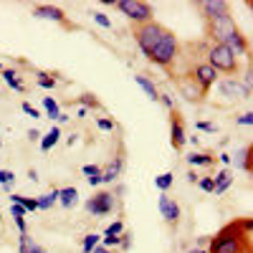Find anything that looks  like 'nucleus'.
<instances>
[{"mask_svg": "<svg viewBox=\"0 0 253 253\" xmlns=\"http://www.w3.org/2000/svg\"><path fill=\"white\" fill-rule=\"evenodd\" d=\"M238 124H243V126H251V124H253V114H251V112L241 114V117H238Z\"/></svg>", "mask_w": 253, "mask_h": 253, "instance_id": "79ce46f5", "label": "nucleus"}, {"mask_svg": "<svg viewBox=\"0 0 253 253\" xmlns=\"http://www.w3.org/2000/svg\"><path fill=\"white\" fill-rule=\"evenodd\" d=\"M180 213H182L180 205H177L172 198H167V195L162 193V195H160V215H162V220L172 225V223L180 220Z\"/></svg>", "mask_w": 253, "mask_h": 253, "instance_id": "9d476101", "label": "nucleus"}, {"mask_svg": "<svg viewBox=\"0 0 253 253\" xmlns=\"http://www.w3.org/2000/svg\"><path fill=\"white\" fill-rule=\"evenodd\" d=\"M3 79H5L8 86H10V89H15L18 94H23V91H26V84L20 81V76H18L13 69H5V71H3Z\"/></svg>", "mask_w": 253, "mask_h": 253, "instance_id": "b1692460", "label": "nucleus"}, {"mask_svg": "<svg viewBox=\"0 0 253 253\" xmlns=\"http://www.w3.org/2000/svg\"><path fill=\"white\" fill-rule=\"evenodd\" d=\"M195 126H198V129H203V132H218V126L210 124V122H198Z\"/></svg>", "mask_w": 253, "mask_h": 253, "instance_id": "a19ab883", "label": "nucleus"}, {"mask_svg": "<svg viewBox=\"0 0 253 253\" xmlns=\"http://www.w3.org/2000/svg\"><path fill=\"white\" fill-rule=\"evenodd\" d=\"M233 31H236V20L230 18V13L210 20V33H213V36L218 38V43H223V41H225L230 33H233Z\"/></svg>", "mask_w": 253, "mask_h": 253, "instance_id": "6e6552de", "label": "nucleus"}, {"mask_svg": "<svg viewBox=\"0 0 253 253\" xmlns=\"http://www.w3.org/2000/svg\"><path fill=\"white\" fill-rule=\"evenodd\" d=\"M36 200H38V210H51V208L58 203V187H53L51 193L41 195V198H36Z\"/></svg>", "mask_w": 253, "mask_h": 253, "instance_id": "393cba45", "label": "nucleus"}, {"mask_svg": "<svg viewBox=\"0 0 253 253\" xmlns=\"http://www.w3.org/2000/svg\"><path fill=\"white\" fill-rule=\"evenodd\" d=\"M33 18H43V20H53V23L66 26V15H63V10L56 8V5H36Z\"/></svg>", "mask_w": 253, "mask_h": 253, "instance_id": "f8f14e48", "label": "nucleus"}, {"mask_svg": "<svg viewBox=\"0 0 253 253\" xmlns=\"http://www.w3.org/2000/svg\"><path fill=\"white\" fill-rule=\"evenodd\" d=\"M241 253H251V248H246V251H241Z\"/></svg>", "mask_w": 253, "mask_h": 253, "instance_id": "864d4df0", "label": "nucleus"}, {"mask_svg": "<svg viewBox=\"0 0 253 253\" xmlns=\"http://www.w3.org/2000/svg\"><path fill=\"white\" fill-rule=\"evenodd\" d=\"M5 182H15V175L10 170H0V187H3Z\"/></svg>", "mask_w": 253, "mask_h": 253, "instance_id": "58836bf2", "label": "nucleus"}, {"mask_svg": "<svg viewBox=\"0 0 253 253\" xmlns=\"http://www.w3.org/2000/svg\"><path fill=\"white\" fill-rule=\"evenodd\" d=\"M223 43L230 48V51H233L236 56H243V53H248V41H246V36H241V31L236 28L233 33H230L225 41H223Z\"/></svg>", "mask_w": 253, "mask_h": 253, "instance_id": "4468645a", "label": "nucleus"}, {"mask_svg": "<svg viewBox=\"0 0 253 253\" xmlns=\"http://www.w3.org/2000/svg\"><path fill=\"white\" fill-rule=\"evenodd\" d=\"M170 142H172L175 150H182L185 142H187V137H185V126H182V119H180L177 112H172V119H170Z\"/></svg>", "mask_w": 253, "mask_h": 253, "instance_id": "9b49d317", "label": "nucleus"}, {"mask_svg": "<svg viewBox=\"0 0 253 253\" xmlns=\"http://www.w3.org/2000/svg\"><path fill=\"white\" fill-rule=\"evenodd\" d=\"M132 246V236H126V233H122V241H119V248L122 251H126V248H129Z\"/></svg>", "mask_w": 253, "mask_h": 253, "instance_id": "37998d69", "label": "nucleus"}, {"mask_svg": "<svg viewBox=\"0 0 253 253\" xmlns=\"http://www.w3.org/2000/svg\"><path fill=\"white\" fill-rule=\"evenodd\" d=\"M86 210L91 215H109L114 210V195L112 193H96L86 200Z\"/></svg>", "mask_w": 253, "mask_h": 253, "instance_id": "423d86ee", "label": "nucleus"}, {"mask_svg": "<svg viewBox=\"0 0 253 253\" xmlns=\"http://www.w3.org/2000/svg\"><path fill=\"white\" fill-rule=\"evenodd\" d=\"M31 253H46V248H43V246H38V243H36V246H33V251H31Z\"/></svg>", "mask_w": 253, "mask_h": 253, "instance_id": "3c124183", "label": "nucleus"}, {"mask_svg": "<svg viewBox=\"0 0 253 253\" xmlns=\"http://www.w3.org/2000/svg\"><path fill=\"white\" fill-rule=\"evenodd\" d=\"M187 165L190 167H210L213 165V157H210L208 152H190L187 155Z\"/></svg>", "mask_w": 253, "mask_h": 253, "instance_id": "5701e85b", "label": "nucleus"}, {"mask_svg": "<svg viewBox=\"0 0 253 253\" xmlns=\"http://www.w3.org/2000/svg\"><path fill=\"white\" fill-rule=\"evenodd\" d=\"M198 180H200V177H198V172H193V170H190V172H187V182H193V185H195Z\"/></svg>", "mask_w": 253, "mask_h": 253, "instance_id": "c03bdc74", "label": "nucleus"}, {"mask_svg": "<svg viewBox=\"0 0 253 253\" xmlns=\"http://www.w3.org/2000/svg\"><path fill=\"white\" fill-rule=\"evenodd\" d=\"M76 198H79V190H76V187H63V190H58V203H61L63 208H74V205H76Z\"/></svg>", "mask_w": 253, "mask_h": 253, "instance_id": "412c9836", "label": "nucleus"}, {"mask_svg": "<svg viewBox=\"0 0 253 253\" xmlns=\"http://www.w3.org/2000/svg\"><path fill=\"white\" fill-rule=\"evenodd\" d=\"M0 218H3V215H0Z\"/></svg>", "mask_w": 253, "mask_h": 253, "instance_id": "6e6d98bb", "label": "nucleus"}, {"mask_svg": "<svg viewBox=\"0 0 253 253\" xmlns=\"http://www.w3.org/2000/svg\"><path fill=\"white\" fill-rule=\"evenodd\" d=\"M180 94H182V99H185V101H193V104H198V101L203 99V91L198 89V84L193 81V76L180 81Z\"/></svg>", "mask_w": 253, "mask_h": 253, "instance_id": "2eb2a0df", "label": "nucleus"}, {"mask_svg": "<svg viewBox=\"0 0 253 253\" xmlns=\"http://www.w3.org/2000/svg\"><path fill=\"white\" fill-rule=\"evenodd\" d=\"M213 182H215V187H213V193L215 195H223L225 193V190L230 187V185H233V175H230V170H228V167H225V170H220L215 177H213Z\"/></svg>", "mask_w": 253, "mask_h": 253, "instance_id": "f3484780", "label": "nucleus"}, {"mask_svg": "<svg viewBox=\"0 0 253 253\" xmlns=\"http://www.w3.org/2000/svg\"><path fill=\"white\" fill-rule=\"evenodd\" d=\"M91 253H109V248H104V246H101V243H99V246H96V248H94V251H91Z\"/></svg>", "mask_w": 253, "mask_h": 253, "instance_id": "de8ad7c7", "label": "nucleus"}, {"mask_svg": "<svg viewBox=\"0 0 253 253\" xmlns=\"http://www.w3.org/2000/svg\"><path fill=\"white\" fill-rule=\"evenodd\" d=\"M198 187L203 190V193H213L215 182H213V177H200V180H198Z\"/></svg>", "mask_w": 253, "mask_h": 253, "instance_id": "473e14b6", "label": "nucleus"}, {"mask_svg": "<svg viewBox=\"0 0 253 253\" xmlns=\"http://www.w3.org/2000/svg\"><path fill=\"white\" fill-rule=\"evenodd\" d=\"M230 160H233V157H230V155H220V162H223V165H225V167H228V165H230Z\"/></svg>", "mask_w": 253, "mask_h": 253, "instance_id": "09e8293b", "label": "nucleus"}, {"mask_svg": "<svg viewBox=\"0 0 253 253\" xmlns=\"http://www.w3.org/2000/svg\"><path fill=\"white\" fill-rule=\"evenodd\" d=\"M193 81L198 84V89L205 94L210 86H215V81H218V71H215V69H210L208 63H198L195 71H193Z\"/></svg>", "mask_w": 253, "mask_h": 253, "instance_id": "0eeeda50", "label": "nucleus"}, {"mask_svg": "<svg viewBox=\"0 0 253 253\" xmlns=\"http://www.w3.org/2000/svg\"><path fill=\"white\" fill-rule=\"evenodd\" d=\"M36 246V241L28 236V233H20V243H18V253H31Z\"/></svg>", "mask_w": 253, "mask_h": 253, "instance_id": "c756f323", "label": "nucleus"}, {"mask_svg": "<svg viewBox=\"0 0 253 253\" xmlns=\"http://www.w3.org/2000/svg\"><path fill=\"white\" fill-rule=\"evenodd\" d=\"M81 172L86 175V180H89L91 187H99V185H101V167H99V165H84Z\"/></svg>", "mask_w": 253, "mask_h": 253, "instance_id": "aec40b11", "label": "nucleus"}, {"mask_svg": "<svg viewBox=\"0 0 253 253\" xmlns=\"http://www.w3.org/2000/svg\"><path fill=\"white\" fill-rule=\"evenodd\" d=\"M117 10L124 15V18H129L134 20V23H150L152 20V5L150 3H144V0H119V3H114Z\"/></svg>", "mask_w": 253, "mask_h": 253, "instance_id": "39448f33", "label": "nucleus"}, {"mask_svg": "<svg viewBox=\"0 0 253 253\" xmlns=\"http://www.w3.org/2000/svg\"><path fill=\"white\" fill-rule=\"evenodd\" d=\"M230 162H236L238 170L251 172V147H248V144H246V147H241V150L236 152V160H230Z\"/></svg>", "mask_w": 253, "mask_h": 253, "instance_id": "6ab92c4d", "label": "nucleus"}, {"mask_svg": "<svg viewBox=\"0 0 253 253\" xmlns=\"http://www.w3.org/2000/svg\"><path fill=\"white\" fill-rule=\"evenodd\" d=\"M122 167H124V160L122 157H117L107 170H101V185H109V182H114L119 175H122Z\"/></svg>", "mask_w": 253, "mask_h": 253, "instance_id": "dca6fc26", "label": "nucleus"}, {"mask_svg": "<svg viewBox=\"0 0 253 253\" xmlns=\"http://www.w3.org/2000/svg\"><path fill=\"white\" fill-rule=\"evenodd\" d=\"M200 10L205 13V18H208V20H213V18L228 15L230 5L225 3V0H203V3H200Z\"/></svg>", "mask_w": 253, "mask_h": 253, "instance_id": "ddd939ff", "label": "nucleus"}, {"mask_svg": "<svg viewBox=\"0 0 253 253\" xmlns=\"http://www.w3.org/2000/svg\"><path fill=\"white\" fill-rule=\"evenodd\" d=\"M58 139H61V129H58V124H53V126H51V132H48V134H43V139H41V150L48 152L51 147H56V144H58Z\"/></svg>", "mask_w": 253, "mask_h": 253, "instance_id": "4be33fe9", "label": "nucleus"}, {"mask_svg": "<svg viewBox=\"0 0 253 253\" xmlns=\"http://www.w3.org/2000/svg\"><path fill=\"white\" fill-rule=\"evenodd\" d=\"M10 215H13V220H23V218H26V208L10 203Z\"/></svg>", "mask_w": 253, "mask_h": 253, "instance_id": "72a5a7b5", "label": "nucleus"}, {"mask_svg": "<svg viewBox=\"0 0 253 253\" xmlns=\"http://www.w3.org/2000/svg\"><path fill=\"white\" fill-rule=\"evenodd\" d=\"M177 51H180V43H177V36L172 31H162V38H160V43L157 48L152 51L150 61L157 63V66H170V63L177 58Z\"/></svg>", "mask_w": 253, "mask_h": 253, "instance_id": "7ed1b4c3", "label": "nucleus"}, {"mask_svg": "<svg viewBox=\"0 0 253 253\" xmlns=\"http://www.w3.org/2000/svg\"><path fill=\"white\" fill-rule=\"evenodd\" d=\"M15 225H18L20 233H26V220H15Z\"/></svg>", "mask_w": 253, "mask_h": 253, "instance_id": "49530a36", "label": "nucleus"}, {"mask_svg": "<svg viewBox=\"0 0 253 253\" xmlns=\"http://www.w3.org/2000/svg\"><path fill=\"white\" fill-rule=\"evenodd\" d=\"M160 101L165 104V109H170V112H175V101H172V96H167V94H160Z\"/></svg>", "mask_w": 253, "mask_h": 253, "instance_id": "ea45409f", "label": "nucleus"}, {"mask_svg": "<svg viewBox=\"0 0 253 253\" xmlns=\"http://www.w3.org/2000/svg\"><path fill=\"white\" fill-rule=\"evenodd\" d=\"M94 20H96L101 28H112V20L107 18V13H94Z\"/></svg>", "mask_w": 253, "mask_h": 253, "instance_id": "c9c22d12", "label": "nucleus"}, {"mask_svg": "<svg viewBox=\"0 0 253 253\" xmlns=\"http://www.w3.org/2000/svg\"><path fill=\"white\" fill-rule=\"evenodd\" d=\"M99 243H101V236H99V233H89V236H84V241H81V253H91Z\"/></svg>", "mask_w": 253, "mask_h": 253, "instance_id": "cd10ccee", "label": "nucleus"}, {"mask_svg": "<svg viewBox=\"0 0 253 253\" xmlns=\"http://www.w3.org/2000/svg\"><path fill=\"white\" fill-rule=\"evenodd\" d=\"M10 203L26 208V213H36L38 210V200L36 198H26V195H10Z\"/></svg>", "mask_w": 253, "mask_h": 253, "instance_id": "a878e982", "label": "nucleus"}, {"mask_svg": "<svg viewBox=\"0 0 253 253\" xmlns=\"http://www.w3.org/2000/svg\"><path fill=\"white\" fill-rule=\"evenodd\" d=\"M134 81H137V86L147 94V99H152V101H160V91H157V86L147 79V76H134Z\"/></svg>", "mask_w": 253, "mask_h": 253, "instance_id": "a211bd4d", "label": "nucleus"}, {"mask_svg": "<svg viewBox=\"0 0 253 253\" xmlns=\"http://www.w3.org/2000/svg\"><path fill=\"white\" fill-rule=\"evenodd\" d=\"M246 248H251V241L243 238L238 223H230V225L218 230L215 238H210V251L208 253H241Z\"/></svg>", "mask_w": 253, "mask_h": 253, "instance_id": "f257e3e1", "label": "nucleus"}, {"mask_svg": "<svg viewBox=\"0 0 253 253\" xmlns=\"http://www.w3.org/2000/svg\"><path fill=\"white\" fill-rule=\"evenodd\" d=\"M20 109H23V112H26L28 117H33V119H38V117H41V112H38L36 107H31L28 101H23V104H20Z\"/></svg>", "mask_w": 253, "mask_h": 253, "instance_id": "4c0bfd02", "label": "nucleus"}, {"mask_svg": "<svg viewBox=\"0 0 253 253\" xmlns=\"http://www.w3.org/2000/svg\"><path fill=\"white\" fill-rule=\"evenodd\" d=\"M162 26L160 23H155V20H150V23H142V26H137L134 28V38H137V46H139V51L150 58L152 56V51L157 48V43H160V38H162Z\"/></svg>", "mask_w": 253, "mask_h": 253, "instance_id": "20e7f679", "label": "nucleus"}, {"mask_svg": "<svg viewBox=\"0 0 253 253\" xmlns=\"http://www.w3.org/2000/svg\"><path fill=\"white\" fill-rule=\"evenodd\" d=\"M96 126H99L101 132H112V129H114V122H112V119H104V117H101V119H96Z\"/></svg>", "mask_w": 253, "mask_h": 253, "instance_id": "e433bc0d", "label": "nucleus"}, {"mask_svg": "<svg viewBox=\"0 0 253 253\" xmlns=\"http://www.w3.org/2000/svg\"><path fill=\"white\" fill-rule=\"evenodd\" d=\"M172 185H175V175H172V172H162V175L155 177V187L160 190V193H167Z\"/></svg>", "mask_w": 253, "mask_h": 253, "instance_id": "bb28decb", "label": "nucleus"}, {"mask_svg": "<svg viewBox=\"0 0 253 253\" xmlns=\"http://www.w3.org/2000/svg\"><path fill=\"white\" fill-rule=\"evenodd\" d=\"M43 109H46V114H48L51 119H56V117L61 114L58 101H56V99H51V96H43Z\"/></svg>", "mask_w": 253, "mask_h": 253, "instance_id": "c85d7f7f", "label": "nucleus"}, {"mask_svg": "<svg viewBox=\"0 0 253 253\" xmlns=\"http://www.w3.org/2000/svg\"><path fill=\"white\" fill-rule=\"evenodd\" d=\"M79 101H81V107H84V109H89V107H99V101H96L91 94H84V96H79Z\"/></svg>", "mask_w": 253, "mask_h": 253, "instance_id": "f704fd0d", "label": "nucleus"}, {"mask_svg": "<svg viewBox=\"0 0 253 253\" xmlns=\"http://www.w3.org/2000/svg\"><path fill=\"white\" fill-rule=\"evenodd\" d=\"M218 89H220V94H223L225 99H248V96H251V91L243 86L238 79H223V81L218 84Z\"/></svg>", "mask_w": 253, "mask_h": 253, "instance_id": "1a4fd4ad", "label": "nucleus"}, {"mask_svg": "<svg viewBox=\"0 0 253 253\" xmlns=\"http://www.w3.org/2000/svg\"><path fill=\"white\" fill-rule=\"evenodd\" d=\"M124 233V223L122 220H114L107 230H104V236H122Z\"/></svg>", "mask_w": 253, "mask_h": 253, "instance_id": "2f4dec72", "label": "nucleus"}, {"mask_svg": "<svg viewBox=\"0 0 253 253\" xmlns=\"http://www.w3.org/2000/svg\"><path fill=\"white\" fill-rule=\"evenodd\" d=\"M56 84H58V81L51 79V74H38V86H41V89H48V91H51V89H56Z\"/></svg>", "mask_w": 253, "mask_h": 253, "instance_id": "7c9ffc66", "label": "nucleus"}, {"mask_svg": "<svg viewBox=\"0 0 253 253\" xmlns=\"http://www.w3.org/2000/svg\"><path fill=\"white\" fill-rule=\"evenodd\" d=\"M205 63H208L210 69H215L218 74H220V71H223V74H233V71L238 69V56L230 51L225 43H215V46H210Z\"/></svg>", "mask_w": 253, "mask_h": 253, "instance_id": "f03ea898", "label": "nucleus"}, {"mask_svg": "<svg viewBox=\"0 0 253 253\" xmlns=\"http://www.w3.org/2000/svg\"><path fill=\"white\" fill-rule=\"evenodd\" d=\"M38 137H41L38 129H31V132H28V139H38Z\"/></svg>", "mask_w": 253, "mask_h": 253, "instance_id": "8fccbe9b", "label": "nucleus"}, {"mask_svg": "<svg viewBox=\"0 0 253 253\" xmlns=\"http://www.w3.org/2000/svg\"><path fill=\"white\" fill-rule=\"evenodd\" d=\"M0 71H3V63H0Z\"/></svg>", "mask_w": 253, "mask_h": 253, "instance_id": "5fc2aeb1", "label": "nucleus"}, {"mask_svg": "<svg viewBox=\"0 0 253 253\" xmlns=\"http://www.w3.org/2000/svg\"><path fill=\"white\" fill-rule=\"evenodd\" d=\"M86 114H89V109H84V107H79V112H76V117H79V119H84V117H86Z\"/></svg>", "mask_w": 253, "mask_h": 253, "instance_id": "a18cd8bd", "label": "nucleus"}, {"mask_svg": "<svg viewBox=\"0 0 253 253\" xmlns=\"http://www.w3.org/2000/svg\"><path fill=\"white\" fill-rule=\"evenodd\" d=\"M187 253H208V248H198V246H195V248H190Z\"/></svg>", "mask_w": 253, "mask_h": 253, "instance_id": "603ef678", "label": "nucleus"}]
</instances>
